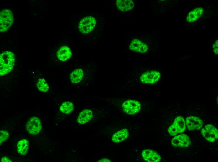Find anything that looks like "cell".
Listing matches in <instances>:
<instances>
[{
	"label": "cell",
	"instance_id": "obj_1",
	"mask_svg": "<svg viewBox=\"0 0 218 162\" xmlns=\"http://www.w3.org/2000/svg\"><path fill=\"white\" fill-rule=\"evenodd\" d=\"M96 71L91 64L79 66L72 70L69 79L73 86L80 87L87 86L93 79Z\"/></svg>",
	"mask_w": 218,
	"mask_h": 162
},
{
	"label": "cell",
	"instance_id": "obj_2",
	"mask_svg": "<svg viewBox=\"0 0 218 162\" xmlns=\"http://www.w3.org/2000/svg\"><path fill=\"white\" fill-rule=\"evenodd\" d=\"M15 62L14 54L10 51H5L0 55V76H5L13 69Z\"/></svg>",
	"mask_w": 218,
	"mask_h": 162
},
{
	"label": "cell",
	"instance_id": "obj_3",
	"mask_svg": "<svg viewBox=\"0 0 218 162\" xmlns=\"http://www.w3.org/2000/svg\"><path fill=\"white\" fill-rule=\"evenodd\" d=\"M13 15L12 11L8 9L1 11L0 13V31L1 32L8 31L13 21Z\"/></svg>",
	"mask_w": 218,
	"mask_h": 162
},
{
	"label": "cell",
	"instance_id": "obj_4",
	"mask_svg": "<svg viewBox=\"0 0 218 162\" xmlns=\"http://www.w3.org/2000/svg\"><path fill=\"white\" fill-rule=\"evenodd\" d=\"M96 24L95 18L91 16H86L80 21L78 25V29L82 34H87L94 28Z\"/></svg>",
	"mask_w": 218,
	"mask_h": 162
},
{
	"label": "cell",
	"instance_id": "obj_5",
	"mask_svg": "<svg viewBox=\"0 0 218 162\" xmlns=\"http://www.w3.org/2000/svg\"><path fill=\"white\" fill-rule=\"evenodd\" d=\"M186 128L184 119L181 116H178L169 128L168 131L170 135L174 136L178 133L184 132Z\"/></svg>",
	"mask_w": 218,
	"mask_h": 162
},
{
	"label": "cell",
	"instance_id": "obj_6",
	"mask_svg": "<svg viewBox=\"0 0 218 162\" xmlns=\"http://www.w3.org/2000/svg\"><path fill=\"white\" fill-rule=\"evenodd\" d=\"M141 106L139 101L132 99L124 101L122 105L123 112L129 115H133L138 113L141 109Z\"/></svg>",
	"mask_w": 218,
	"mask_h": 162
},
{
	"label": "cell",
	"instance_id": "obj_7",
	"mask_svg": "<svg viewBox=\"0 0 218 162\" xmlns=\"http://www.w3.org/2000/svg\"><path fill=\"white\" fill-rule=\"evenodd\" d=\"M161 76V74L158 71L155 70L148 71L142 74L139 78V80L143 84H153L159 80Z\"/></svg>",
	"mask_w": 218,
	"mask_h": 162
},
{
	"label": "cell",
	"instance_id": "obj_8",
	"mask_svg": "<svg viewBox=\"0 0 218 162\" xmlns=\"http://www.w3.org/2000/svg\"><path fill=\"white\" fill-rule=\"evenodd\" d=\"M42 125L39 119L36 117L30 118L26 125V129L30 134L35 135L41 131Z\"/></svg>",
	"mask_w": 218,
	"mask_h": 162
},
{
	"label": "cell",
	"instance_id": "obj_9",
	"mask_svg": "<svg viewBox=\"0 0 218 162\" xmlns=\"http://www.w3.org/2000/svg\"><path fill=\"white\" fill-rule=\"evenodd\" d=\"M202 136L208 141H215L218 138V131L216 128L211 124L205 125L202 129Z\"/></svg>",
	"mask_w": 218,
	"mask_h": 162
},
{
	"label": "cell",
	"instance_id": "obj_10",
	"mask_svg": "<svg viewBox=\"0 0 218 162\" xmlns=\"http://www.w3.org/2000/svg\"><path fill=\"white\" fill-rule=\"evenodd\" d=\"M172 145L175 147H188L191 144L189 138L186 134H181L174 136L171 140Z\"/></svg>",
	"mask_w": 218,
	"mask_h": 162
},
{
	"label": "cell",
	"instance_id": "obj_11",
	"mask_svg": "<svg viewBox=\"0 0 218 162\" xmlns=\"http://www.w3.org/2000/svg\"><path fill=\"white\" fill-rule=\"evenodd\" d=\"M72 55L70 48L68 46L63 45L60 47L58 49L56 52V56L59 61L64 62L70 59Z\"/></svg>",
	"mask_w": 218,
	"mask_h": 162
},
{
	"label": "cell",
	"instance_id": "obj_12",
	"mask_svg": "<svg viewBox=\"0 0 218 162\" xmlns=\"http://www.w3.org/2000/svg\"><path fill=\"white\" fill-rule=\"evenodd\" d=\"M186 123L187 129L190 131L200 129L203 124L201 119L197 117L190 116L186 118Z\"/></svg>",
	"mask_w": 218,
	"mask_h": 162
},
{
	"label": "cell",
	"instance_id": "obj_13",
	"mask_svg": "<svg viewBox=\"0 0 218 162\" xmlns=\"http://www.w3.org/2000/svg\"><path fill=\"white\" fill-rule=\"evenodd\" d=\"M142 155L144 160L147 162H158L161 160L159 154L152 149H144L142 152Z\"/></svg>",
	"mask_w": 218,
	"mask_h": 162
},
{
	"label": "cell",
	"instance_id": "obj_14",
	"mask_svg": "<svg viewBox=\"0 0 218 162\" xmlns=\"http://www.w3.org/2000/svg\"><path fill=\"white\" fill-rule=\"evenodd\" d=\"M129 48L132 51L141 53L146 52L148 49L146 44L138 39H134L131 41Z\"/></svg>",
	"mask_w": 218,
	"mask_h": 162
},
{
	"label": "cell",
	"instance_id": "obj_15",
	"mask_svg": "<svg viewBox=\"0 0 218 162\" xmlns=\"http://www.w3.org/2000/svg\"><path fill=\"white\" fill-rule=\"evenodd\" d=\"M93 111V109L88 108L81 111L77 118L78 122L80 124H84L90 120L94 115Z\"/></svg>",
	"mask_w": 218,
	"mask_h": 162
},
{
	"label": "cell",
	"instance_id": "obj_16",
	"mask_svg": "<svg viewBox=\"0 0 218 162\" xmlns=\"http://www.w3.org/2000/svg\"><path fill=\"white\" fill-rule=\"evenodd\" d=\"M117 7L122 11H126L132 10L134 6V3L132 0H117Z\"/></svg>",
	"mask_w": 218,
	"mask_h": 162
},
{
	"label": "cell",
	"instance_id": "obj_17",
	"mask_svg": "<svg viewBox=\"0 0 218 162\" xmlns=\"http://www.w3.org/2000/svg\"><path fill=\"white\" fill-rule=\"evenodd\" d=\"M128 136V130L124 129L115 133L112 136V140L114 142L118 143L125 140Z\"/></svg>",
	"mask_w": 218,
	"mask_h": 162
},
{
	"label": "cell",
	"instance_id": "obj_18",
	"mask_svg": "<svg viewBox=\"0 0 218 162\" xmlns=\"http://www.w3.org/2000/svg\"><path fill=\"white\" fill-rule=\"evenodd\" d=\"M203 9L201 7L197 8L190 11L188 14L186 20L189 22L191 23L196 21L202 15Z\"/></svg>",
	"mask_w": 218,
	"mask_h": 162
},
{
	"label": "cell",
	"instance_id": "obj_19",
	"mask_svg": "<svg viewBox=\"0 0 218 162\" xmlns=\"http://www.w3.org/2000/svg\"><path fill=\"white\" fill-rule=\"evenodd\" d=\"M29 142L26 139L19 141L17 144V150L18 153L22 155H26L28 152Z\"/></svg>",
	"mask_w": 218,
	"mask_h": 162
},
{
	"label": "cell",
	"instance_id": "obj_20",
	"mask_svg": "<svg viewBox=\"0 0 218 162\" xmlns=\"http://www.w3.org/2000/svg\"><path fill=\"white\" fill-rule=\"evenodd\" d=\"M74 106L73 103L70 101L64 102L59 108L60 110L63 113L69 114L73 111Z\"/></svg>",
	"mask_w": 218,
	"mask_h": 162
},
{
	"label": "cell",
	"instance_id": "obj_21",
	"mask_svg": "<svg viewBox=\"0 0 218 162\" xmlns=\"http://www.w3.org/2000/svg\"><path fill=\"white\" fill-rule=\"evenodd\" d=\"M36 87L40 91L46 92L49 89V85L45 79L43 78H39L36 82Z\"/></svg>",
	"mask_w": 218,
	"mask_h": 162
},
{
	"label": "cell",
	"instance_id": "obj_22",
	"mask_svg": "<svg viewBox=\"0 0 218 162\" xmlns=\"http://www.w3.org/2000/svg\"><path fill=\"white\" fill-rule=\"evenodd\" d=\"M0 141L1 144L3 142L8 139L9 137V134L8 131H6L1 130L0 132Z\"/></svg>",
	"mask_w": 218,
	"mask_h": 162
},
{
	"label": "cell",
	"instance_id": "obj_23",
	"mask_svg": "<svg viewBox=\"0 0 218 162\" xmlns=\"http://www.w3.org/2000/svg\"><path fill=\"white\" fill-rule=\"evenodd\" d=\"M213 50L215 55L218 54V40H216L213 45Z\"/></svg>",
	"mask_w": 218,
	"mask_h": 162
},
{
	"label": "cell",
	"instance_id": "obj_24",
	"mask_svg": "<svg viewBox=\"0 0 218 162\" xmlns=\"http://www.w3.org/2000/svg\"><path fill=\"white\" fill-rule=\"evenodd\" d=\"M1 161L2 162H12L8 158L4 157L2 158L1 160Z\"/></svg>",
	"mask_w": 218,
	"mask_h": 162
},
{
	"label": "cell",
	"instance_id": "obj_25",
	"mask_svg": "<svg viewBox=\"0 0 218 162\" xmlns=\"http://www.w3.org/2000/svg\"><path fill=\"white\" fill-rule=\"evenodd\" d=\"M111 160L106 158H102L99 160L98 162H111Z\"/></svg>",
	"mask_w": 218,
	"mask_h": 162
}]
</instances>
